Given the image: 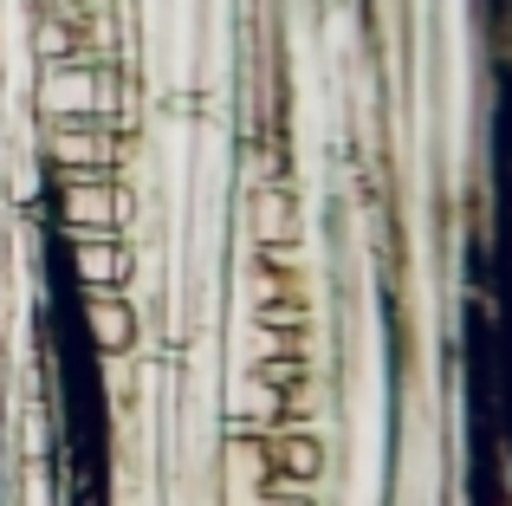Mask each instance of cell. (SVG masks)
I'll return each instance as SVG.
<instances>
[{
  "label": "cell",
  "instance_id": "5b68a950",
  "mask_svg": "<svg viewBox=\"0 0 512 506\" xmlns=\"http://www.w3.org/2000/svg\"><path fill=\"white\" fill-rule=\"evenodd\" d=\"M247 234H253V247H292L299 241V195L286 182H253L247 189Z\"/></svg>",
  "mask_w": 512,
  "mask_h": 506
},
{
  "label": "cell",
  "instance_id": "6da1fadb",
  "mask_svg": "<svg viewBox=\"0 0 512 506\" xmlns=\"http://www.w3.org/2000/svg\"><path fill=\"white\" fill-rule=\"evenodd\" d=\"M39 156L52 163V176H117L124 163V137L111 124H46L39 130Z\"/></svg>",
  "mask_w": 512,
  "mask_h": 506
},
{
  "label": "cell",
  "instance_id": "3957f363",
  "mask_svg": "<svg viewBox=\"0 0 512 506\" xmlns=\"http://www.w3.org/2000/svg\"><path fill=\"white\" fill-rule=\"evenodd\" d=\"M78 325H85V344L98 357H130L143 338V312L124 292H78Z\"/></svg>",
  "mask_w": 512,
  "mask_h": 506
},
{
  "label": "cell",
  "instance_id": "277c9868",
  "mask_svg": "<svg viewBox=\"0 0 512 506\" xmlns=\"http://www.w3.org/2000/svg\"><path fill=\"white\" fill-rule=\"evenodd\" d=\"M130 273H137V253L124 247V234H72L78 292H124Z\"/></svg>",
  "mask_w": 512,
  "mask_h": 506
},
{
  "label": "cell",
  "instance_id": "7a4b0ae2",
  "mask_svg": "<svg viewBox=\"0 0 512 506\" xmlns=\"http://www.w3.org/2000/svg\"><path fill=\"white\" fill-rule=\"evenodd\" d=\"M130 189L117 176H65L59 182V228L65 234H124Z\"/></svg>",
  "mask_w": 512,
  "mask_h": 506
}]
</instances>
